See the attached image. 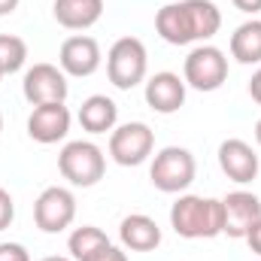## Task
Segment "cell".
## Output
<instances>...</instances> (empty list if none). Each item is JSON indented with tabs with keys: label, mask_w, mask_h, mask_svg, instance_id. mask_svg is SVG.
I'll return each instance as SVG.
<instances>
[{
	"label": "cell",
	"mask_w": 261,
	"mask_h": 261,
	"mask_svg": "<svg viewBox=\"0 0 261 261\" xmlns=\"http://www.w3.org/2000/svg\"><path fill=\"white\" fill-rule=\"evenodd\" d=\"M0 130H3V113H0Z\"/></svg>",
	"instance_id": "cell-30"
},
{
	"label": "cell",
	"mask_w": 261,
	"mask_h": 261,
	"mask_svg": "<svg viewBox=\"0 0 261 261\" xmlns=\"http://www.w3.org/2000/svg\"><path fill=\"white\" fill-rule=\"evenodd\" d=\"M186 79L179 73H170V70H161L155 76L146 79V103L161 113V116H170L176 110H182L186 103Z\"/></svg>",
	"instance_id": "cell-14"
},
{
	"label": "cell",
	"mask_w": 261,
	"mask_h": 261,
	"mask_svg": "<svg viewBox=\"0 0 261 261\" xmlns=\"http://www.w3.org/2000/svg\"><path fill=\"white\" fill-rule=\"evenodd\" d=\"M28 61V43L15 34H0V67L3 73H18Z\"/></svg>",
	"instance_id": "cell-20"
},
{
	"label": "cell",
	"mask_w": 261,
	"mask_h": 261,
	"mask_svg": "<svg viewBox=\"0 0 261 261\" xmlns=\"http://www.w3.org/2000/svg\"><path fill=\"white\" fill-rule=\"evenodd\" d=\"M222 200L200 195H179L170 206V228L186 240H213L222 234Z\"/></svg>",
	"instance_id": "cell-2"
},
{
	"label": "cell",
	"mask_w": 261,
	"mask_h": 261,
	"mask_svg": "<svg viewBox=\"0 0 261 261\" xmlns=\"http://www.w3.org/2000/svg\"><path fill=\"white\" fill-rule=\"evenodd\" d=\"M76 219V197L64 186H49L34 200V222L43 234H61Z\"/></svg>",
	"instance_id": "cell-8"
},
{
	"label": "cell",
	"mask_w": 261,
	"mask_h": 261,
	"mask_svg": "<svg viewBox=\"0 0 261 261\" xmlns=\"http://www.w3.org/2000/svg\"><path fill=\"white\" fill-rule=\"evenodd\" d=\"M58 170L70 186L76 189H91L103 179L107 173V155L97 143L91 140H73L58 152Z\"/></svg>",
	"instance_id": "cell-3"
},
{
	"label": "cell",
	"mask_w": 261,
	"mask_h": 261,
	"mask_svg": "<svg viewBox=\"0 0 261 261\" xmlns=\"http://www.w3.org/2000/svg\"><path fill=\"white\" fill-rule=\"evenodd\" d=\"M116 122H119V107H116L113 97L91 94V97L82 100V107H79V125H82V130L107 134V130L116 128Z\"/></svg>",
	"instance_id": "cell-17"
},
{
	"label": "cell",
	"mask_w": 261,
	"mask_h": 261,
	"mask_svg": "<svg viewBox=\"0 0 261 261\" xmlns=\"http://www.w3.org/2000/svg\"><path fill=\"white\" fill-rule=\"evenodd\" d=\"M249 97H252L255 103H261V67L252 73V79H249Z\"/></svg>",
	"instance_id": "cell-26"
},
{
	"label": "cell",
	"mask_w": 261,
	"mask_h": 261,
	"mask_svg": "<svg viewBox=\"0 0 261 261\" xmlns=\"http://www.w3.org/2000/svg\"><path fill=\"white\" fill-rule=\"evenodd\" d=\"M91 261H128V252L110 243V246H107V249H103L100 255H94V258H91Z\"/></svg>",
	"instance_id": "cell-23"
},
{
	"label": "cell",
	"mask_w": 261,
	"mask_h": 261,
	"mask_svg": "<svg viewBox=\"0 0 261 261\" xmlns=\"http://www.w3.org/2000/svg\"><path fill=\"white\" fill-rule=\"evenodd\" d=\"M222 12L213 0H179L155 12V31L170 46L206 43L219 34Z\"/></svg>",
	"instance_id": "cell-1"
},
{
	"label": "cell",
	"mask_w": 261,
	"mask_h": 261,
	"mask_svg": "<svg viewBox=\"0 0 261 261\" xmlns=\"http://www.w3.org/2000/svg\"><path fill=\"white\" fill-rule=\"evenodd\" d=\"M40 261H73V258H64V255H49V258H40Z\"/></svg>",
	"instance_id": "cell-29"
},
{
	"label": "cell",
	"mask_w": 261,
	"mask_h": 261,
	"mask_svg": "<svg viewBox=\"0 0 261 261\" xmlns=\"http://www.w3.org/2000/svg\"><path fill=\"white\" fill-rule=\"evenodd\" d=\"M243 240L249 243V249H252L255 255H261V219L255 222V225H252V228H249V234H246Z\"/></svg>",
	"instance_id": "cell-24"
},
{
	"label": "cell",
	"mask_w": 261,
	"mask_h": 261,
	"mask_svg": "<svg viewBox=\"0 0 261 261\" xmlns=\"http://www.w3.org/2000/svg\"><path fill=\"white\" fill-rule=\"evenodd\" d=\"M146 70H149V55H146L143 40L122 37V40H116L110 46V52H107V76L119 91L137 88L146 79Z\"/></svg>",
	"instance_id": "cell-5"
},
{
	"label": "cell",
	"mask_w": 261,
	"mask_h": 261,
	"mask_svg": "<svg viewBox=\"0 0 261 261\" xmlns=\"http://www.w3.org/2000/svg\"><path fill=\"white\" fill-rule=\"evenodd\" d=\"M3 76H6V73H3V67H0V79H3Z\"/></svg>",
	"instance_id": "cell-31"
},
{
	"label": "cell",
	"mask_w": 261,
	"mask_h": 261,
	"mask_svg": "<svg viewBox=\"0 0 261 261\" xmlns=\"http://www.w3.org/2000/svg\"><path fill=\"white\" fill-rule=\"evenodd\" d=\"M119 240L130 252H152L161 243V228L152 216L146 213H130L119 225Z\"/></svg>",
	"instance_id": "cell-15"
},
{
	"label": "cell",
	"mask_w": 261,
	"mask_h": 261,
	"mask_svg": "<svg viewBox=\"0 0 261 261\" xmlns=\"http://www.w3.org/2000/svg\"><path fill=\"white\" fill-rule=\"evenodd\" d=\"M231 58L237 64H261V18L243 21L231 34Z\"/></svg>",
	"instance_id": "cell-18"
},
{
	"label": "cell",
	"mask_w": 261,
	"mask_h": 261,
	"mask_svg": "<svg viewBox=\"0 0 261 261\" xmlns=\"http://www.w3.org/2000/svg\"><path fill=\"white\" fill-rule=\"evenodd\" d=\"M195 173H197L195 155L182 146H164L152 158V167H149L152 186L164 195H182L195 182Z\"/></svg>",
	"instance_id": "cell-4"
},
{
	"label": "cell",
	"mask_w": 261,
	"mask_h": 261,
	"mask_svg": "<svg viewBox=\"0 0 261 261\" xmlns=\"http://www.w3.org/2000/svg\"><path fill=\"white\" fill-rule=\"evenodd\" d=\"M182 79L195 91H219L228 79V58L219 46L200 43L186 55L182 64Z\"/></svg>",
	"instance_id": "cell-6"
},
{
	"label": "cell",
	"mask_w": 261,
	"mask_h": 261,
	"mask_svg": "<svg viewBox=\"0 0 261 261\" xmlns=\"http://www.w3.org/2000/svg\"><path fill=\"white\" fill-rule=\"evenodd\" d=\"M255 143H258V146H261V119H258V122H255Z\"/></svg>",
	"instance_id": "cell-28"
},
{
	"label": "cell",
	"mask_w": 261,
	"mask_h": 261,
	"mask_svg": "<svg viewBox=\"0 0 261 261\" xmlns=\"http://www.w3.org/2000/svg\"><path fill=\"white\" fill-rule=\"evenodd\" d=\"M234 3V9H240V12H246V15H258L261 12V0H231Z\"/></svg>",
	"instance_id": "cell-25"
},
{
	"label": "cell",
	"mask_w": 261,
	"mask_h": 261,
	"mask_svg": "<svg viewBox=\"0 0 261 261\" xmlns=\"http://www.w3.org/2000/svg\"><path fill=\"white\" fill-rule=\"evenodd\" d=\"M222 216H225V225H222V234H228L231 240H243L249 234V228L261 219V200L252 192H231V195L222 197Z\"/></svg>",
	"instance_id": "cell-10"
},
{
	"label": "cell",
	"mask_w": 261,
	"mask_h": 261,
	"mask_svg": "<svg viewBox=\"0 0 261 261\" xmlns=\"http://www.w3.org/2000/svg\"><path fill=\"white\" fill-rule=\"evenodd\" d=\"M15 219V200L6 189H0V231H6Z\"/></svg>",
	"instance_id": "cell-21"
},
{
	"label": "cell",
	"mask_w": 261,
	"mask_h": 261,
	"mask_svg": "<svg viewBox=\"0 0 261 261\" xmlns=\"http://www.w3.org/2000/svg\"><path fill=\"white\" fill-rule=\"evenodd\" d=\"M21 94H24V100L31 107H40V103H64L67 94H70L67 73L55 64H34L24 73Z\"/></svg>",
	"instance_id": "cell-9"
},
{
	"label": "cell",
	"mask_w": 261,
	"mask_h": 261,
	"mask_svg": "<svg viewBox=\"0 0 261 261\" xmlns=\"http://www.w3.org/2000/svg\"><path fill=\"white\" fill-rule=\"evenodd\" d=\"M107 246H110V237L100 228H94V225L73 228V234L67 237V249H70V258L73 261H91L94 255H100Z\"/></svg>",
	"instance_id": "cell-19"
},
{
	"label": "cell",
	"mask_w": 261,
	"mask_h": 261,
	"mask_svg": "<svg viewBox=\"0 0 261 261\" xmlns=\"http://www.w3.org/2000/svg\"><path fill=\"white\" fill-rule=\"evenodd\" d=\"M70 122L73 119H70V110L64 103H40L28 116V134H31V140L52 146L70 134Z\"/></svg>",
	"instance_id": "cell-13"
},
{
	"label": "cell",
	"mask_w": 261,
	"mask_h": 261,
	"mask_svg": "<svg viewBox=\"0 0 261 261\" xmlns=\"http://www.w3.org/2000/svg\"><path fill=\"white\" fill-rule=\"evenodd\" d=\"M155 149V130L146 122H128L110 130V158L122 167H137L149 161Z\"/></svg>",
	"instance_id": "cell-7"
},
{
	"label": "cell",
	"mask_w": 261,
	"mask_h": 261,
	"mask_svg": "<svg viewBox=\"0 0 261 261\" xmlns=\"http://www.w3.org/2000/svg\"><path fill=\"white\" fill-rule=\"evenodd\" d=\"M55 21L67 31H88L103 15V0H55Z\"/></svg>",
	"instance_id": "cell-16"
},
{
	"label": "cell",
	"mask_w": 261,
	"mask_h": 261,
	"mask_svg": "<svg viewBox=\"0 0 261 261\" xmlns=\"http://www.w3.org/2000/svg\"><path fill=\"white\" fill-rule=\"evenodd\" d=\"M18 9V0H0V15H9Z\"/></svg>",
	"instance_id": "cell-27"
},
{
	"label": "cell",
	"mask_w": 261,
	"mask_h": 261,
	"mask_svg": "<svg viewBox=\"0 0 261 261\" xmlns=\"http://www.w3.org/2000/svg\"><path fill=\"white\" fill-rule=\"evenodd\" d=\"M219 167H222V173L231 179V182H240V186H246V182H252L255 176H258V155H255V149L246 143V140H240V137H231V140H225L222 146H219Z\"/></svg>",
	"instance_id": "cell-12"
},
{
	"label": "cell",
	"mask_w": 261,
	"mask_h": 261,
	"mask_svg": "<svg viewBox=\"0 0 261 261\" xmlns=\"http://www.w3.org/2000/svg\"><path fill=\"white\" fill-rule=\"evenodd\" d=\"M0 261H31V252L21 243H0Z\"/></svg>",
	"instance_id": "cell-22"
},
{
	"label": "cell",
	"mask_w": 261,
	"mask_h": 261,
	"mask_svg": "<svg viewBox=\"0 0 261 261\" xmlns=\"http://www.w3.org/2000/svg\"><path fill=\"white\" fill-rule=\"evenodd\" d=\"M100 61H103V55H100V43H97L94 37L76 34V37H67L64 43H61V52H58V67L64 70L67 76L85 79V76L97 73Z\"/></svg>",
	"instance_id": "cell-11"
}]
</instances>
